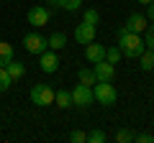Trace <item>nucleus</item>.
Masks as SVG:
<instances>
[{"instance_id": "f257e3e1", "label": "nucleus", "mask_w": 154, "mask_h": 143, "mask_svg": "<svg viewBox=\"0 0 154 143\" xmlns=\"http://www.w3.org/2000/svg\"><path fill=\"white\" fill-rule=\"evenodd\" d=\"M118 49H121V54L128 56V59H139L146 46H144L141 33H131V31H126V28H121V31H118Z\"/></svg>"}, {"instance_id": "f03ea898", "label": "nucleus", "mask_w": 154, "mask_h": 143, "mask_svg": "<svg viewBox=\"0 0 154 143\" xmlns=\"http://www.w3.org/2000/svg\"><path fill=\"white\" fill-rule=\"evenodd\" d=\"M93 97L98 100L100 105L110 107V105H116V100H118V92H116V87L110 82H95L93 84Z\"/></svg>"}, {"instance_id": "7ed1b4c3", "label": "nucleus", "mask_w": 154, "mask_h": 143, "mask_svg": "<svg viewBox=\"0 0 154 143\" xmlns=\"http://www.w3.org/2000/svg\"><path fill=\"white\" fill-rule=\"evenodd\" d=\"M54 92L49 84H33L31 87V102L38 107H46V105H54Z\"/></svg>"}, {"instance_id": "20e7f679", "label": "nucleus", "mask_w": 154, "mask_h": 143, "mask_svg": "<svg viewBox=\"0 0 154 143\" xmlns=\"http://www.w3.org/2000/svg\"><path fill=\"white\" fill-rule=\"evenodd\" d=\"M93 87H88V84H75V89H72V105L75 107H88L90 102H93Z\"/></svg>"}, {"instance_id": "39448f33", "label": "nucleus", "mask_w": 154, "mask_h": 143, "mask_svg": "<svg viewBox=\"0 0 154 143\" xmlns=\"http://www.w3.org/2000/svg\"><path fill=\"white\" fill-rule=\"evenodd\" d=\"M38 66H41V72H46V74H54L57 69H59V56L54 54V49H46L38 54Z\"/></svg>"}, {"instance_id": "423d86ee", "label": "nucleus", "mask_w": 154, "mask_h": 143, "mask_svg": "<svg viewBox=\"0 0 154 143\" xmlns=\"http://www.w3.org/2000/svg\"><path fill=\"white\" fill-rule=\"evenodd\" d=\"M93 72H95V77H98V82H113V77H116V64H110L108 59L95 61V64H93Z\"/></svg>"}, {"instance_id": "0eeeda50", "label": "nucleus", "mask_w": 154, "mask_h": 143, "mask_svg": "<svg viewBox=\"0 0 154 143\" xmlns=\"http://www.w3.org/2000/svg\"><path fill=\"white\" fill-rule=\"evenodd\" d=\"M28 23H31L33 28H41V26H46V23L51 21V13L46 10V8H41V5H33V8H28Z\"/></svg>"}, {"instance_id": "6e6552de", "label": "nucleus", "mask_w": 154, "mask_h": 143, "mask_svg": "<svg viewBox=\"0 0 154 143\" xmlns=\"http://www.w3.org/2000/svg\"><path fill=\"white\" fill-rule=\"evenodd\" d=\"M23 46H26V51H31V54H41V51L49 49V46H46V39L41 33H26V36H23Z\"/></svg>"}, {"instance_id": "1a4fd4ad", "label": "nucleus", "mask_w": 154, "mask_h": 143, "mask_svg": "<svg viewBox=\"0 0 154 143\" xmlns=\"http://www.w3.org/2000/svg\"><path fill=\"white\" fill-rule=\"evenodd\" d=\"M146 26H149V18L146 16H141V13H131V16L126 18V31H131V33H144L146 31Z\"/></svg>"}, {"instance_id": "9d476101", "label": "nucleus", "mask_w": 154, "mask_h": 143, "mask_svg": "<svg viewBox=\"0 0 154 143\" xmlns=\"http://www.w3.org/2000/svg\"><path fill=\"white\" fill-rule=\"evenodd\" d=\"M75 41L77 44H90V41H95V26H90V23H77V28H75Z\"/></svg>"}, {"instance_id": "9b49d317", "label": "nucleus", "mask_w": 154, "mask_h": 143, "mask_svg": "<svg viewBox=\"0 0 154 143\" xmlns=\"http://www.w3.org/2000/svg\"><path fill=\"white\" fill-rule=\"evenodd\" d=\"M85 59H88L90 64L103 61V59H105V46H103V44H95V41L85 44Z\"/></svg>"}, {"instance_id": "f8f14e48", "label": "nucleus", "mask_w": 154, "mask_h": 143, "mask_svg": "<svg viewBox=\"0 0 154 143\" xmlns=\"http://www.w3.org/2000/svg\"><path fill=\"white\" fill-rule=\"evenodd\" d=\"M54 105L62 107V110L75 107V105H72V92H67V89H57V92H54Z\"/></svg>"}, {"instance_id": "ddd939ff", "label": "nucleus", "mask_w": 154, "mask_h": 143, "mask_svg": "<svg viewBox=\"0 0 154 143\" xmlns=\"http://www.w3.org/2000/svg\"><path fill=\"white\" fill-rule=\"evenodd\" d=\"M5 72H8V77L16 82V79H21L23 74H26V66H23L21 61H8V64H5Z\"/></svg>"}, {"instance_id": "4468645a", "label": "nucleus", "mask_w": 154, "mask_h": 143, "mask_svg": "<svg viewBox=\"0 0 154 143\" xmlns=\"http://www.w3.org/2000/svg\"><path fill=\"white\" fill-rule=\"evenodd\" d=\"M46 46H49V49H64V46H67V36H64V33H59V31H57V33H51V36H49V39H46Z\"/></svg>"}, {"instance_id": "2eb2a0df", "label": "nucleus", "mask_w": 154, "mask_h": 143, "mask_svg": "<svg viewBox=\"0 0 154 143\" xmlns=\"http://www.w3.org/2000/svg\"><path fill=\"white\" fill-rule=\"evenodd\" d=\"M139 61H141L139 66H141L144 72H152V69H154V51H152V49H149V51L144 49V51H141V56H139Z\"/></svg>"}, {"instance_id": "dca6fc26", "label": "nucleus", "mask_w": 154, "mask_h": 143, "mask_svg": "<svg viewBox=\"0 0 154 143\" xmlns=\"http://www.w3.org/2000/svg\"><path fill=\"white\" fill-rule=\"evenodd\" d=\"M77 79H80L82 84H88V87H93V84L98 82V77H95V72H93V69H88V66L77 72Z\"/></svg>"}, {"instance_id": "f3484780", "label": "nucleus", "mask_w": 154, "mask_h": 143, "mask_svg": "<svg viewBox=\"0 0 154 143\" xmlns=\"http://www.w3.org/2000/svg\"><path fill=\"white\" fill-rule=\"evenodd\" d=\"M8 61H13V46L8 41H0V66H5Z\"/></svg>"}, {"instance_id": "a211bd4d", "label": "nucleus", "mask_w": 154, "mask_h": 143, "mask_svg": "<svg viewBox=\"0 0 154 143\" xmlns=\"http://www.w3.org/2000/svg\"><path fill=\"white\" fill-rule=\"evenodd\" d=\"M57 8H64V10H69V13H75V10H80V5H82V0H51Z\"/></svg>"}, {"instance_id": "6ab92c4d", "label": "nucleus", "mask_w": 154, "mask_h": 143, "mask_svg": "<svg viewBox=\"0 0 154 143\" xmlns=\"http://www.w3.org/2000/svg\"><path fill=\"white\" fill-rule=\"evenodd\" d=\"M121 49H118V46H110V49H105V59L110 61V64H118V61H121Z\"/></svg>"}, {"instance_id": "aec40b11", "label": "nucleus", "mask_w": 154, "mask_h": 143, "mask_svg": "<svg viewBox=\"0 0 154 143\" xmlns=\"http://www.w3.org/2000/svg\"><path fill=\"white\" fill-rule=\"evenodd\" d=\"M116 141H118V143H131V141H134L131 128H121V130L116 133Z\"/></svg>"}, {"instance_id": "412c9836", "label": "nucleus", "mask_w": 154, "mask_h": 143, "mask_svg": "<svg viewBox=\"0 0 154 143\" xmlns=\"http://www.w3.org/2000/svg\"><path fill=\"white\" fill-rule=\"evenodd\" d=\"M85 23H90V26H98V21H100V13L95 10V8H88L85 10V18H82Z\"/></svg>"}, {"instance_id": "4be33fe9", "label": "nucleus", "mask_w": 154, "mask_h": 143, "mask_svg": "<svg viewBox=\"0 0 154 143\" xmlns=\"http://www.w3.org/2000/svg\"><path fill=\"white\" fill-rule=\"evenodd\" d=\"M11 84H13V79L8 77L5 66H0V92H5V89H11Z\"/></svg>"}, {"instance_id": "5701e85b", "label": "nucleus", "mask_w": 154, "mask_h": 143, "mask_svg": "<svg viewBox=\"0 0 154 143\" xmlns=\"http://www.w3.org/2000/svg\"><path fill=\"white\" fill-rule=\"evenodd\" d=\"M144 46L154 51V23H152V26H146V31H144Z\"/></svg>"}, {"instance_id": "b1692460", "label": "nucleus", "mask_w": 154, "mask_h": 143, "mask_svg": "<svg viewBox=\"0 0 154 143\" xmlns=\"http://www.w3.org/2000/svg\"><path fill=\"white\" fill-rule=\"evenodd\" d=\"M105 141H108V136L103 130H90L88 133V143H105Z\"/></svg>"}, {"instance_id": "393cba45", "label": "nucleus", "mask_w": 154, "mask_h": 143, "mask_svg": "<svg viewBox=\"0 0 154 143\" xmlns=\"http://www.w3.org/2000/svg\"><path fill=\"white\" fill-rule=\"evenodd\" d=\"M69 141H72V143H88V133H82V130H72V133H69Z\"/></svg>"}, {"instance_id": "a878e982", "label": "nucleus", "mask_w": 154, "mask_h": 143, "mask_svg": "<svg viewBox=\"0 0 154 143\" xmlns=\"http://www.w3.org/2000/svg\"><path fill=\"white\" fill-rule=\"evenodd\" d=\"M134 141H139V143H154V136H152V133H139V136H134Z\"/></svg>"}, {"instance_id": "bb28decb", "label": "nucleus", "mask_w": 154, "mask_h": 143, "mask_svg": "<svg viewBox=\"0 0 154 143\" xmlns=\"http://www.w3.org/2000/svg\"><path fill=\"white\" fill-rule=\"evenodd\" d=\"M146 8H149V21H152V23H154V3H149V5H146Z\"/></svg>"}, {"instance_id": "cd10ccee", "label": "nucleus", "mask_w": 154, "mask_h": 143, "mask_svg": "<svg viewBox=\"0 0 154 143\" xmlns=\"http://www.w3.org/2000/svg\"><path fill=\"white\" fill-rule=\"evenodd\" d=\"M136 3H141V5H149V3H154V0H136Z\"/></svg>"}, {"instance_id": "c85d7f7f", "label": "nucleus", "mask_w": 154, "mask_h": 143, "mask_svg": "<svg viewBox=\"0 0 154 143\" xmlns=\"http://www.w3.org/2000/svg\"><path fill=\"white\" fill-rule=\"evenodd\" d=\"M152 72H154V69H152Z\"/></svg>"}]
</instances>
